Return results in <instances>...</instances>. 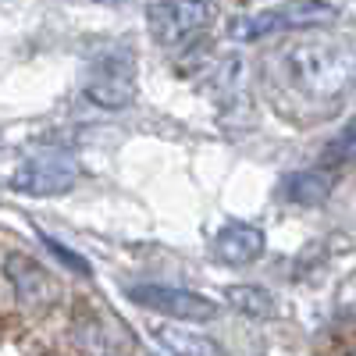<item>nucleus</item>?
<instances>
[{
	"label": "nucleus",
	"instance_id": "10",
	"mask_svg": "<svg viewBox=\"0 0 356 356\" xmlns=\"http://www.w3.org/2000/svg\"><path fill=\"white\" fill-rule=\"evenodd\" d=\"M157 339L171 356H218L214 342L200 332H189L186 324H157Z\"/></svg>",
	"mask_w": 356,
	"mask_h": 356
},
{
	"label": "nucleus",
	"instance_id": "6",
	"mask_svg": "<svg viewBox=\"0 0 356 356\" xmlns=\"http://www.w3.org/2000/svg\"><path fill=\"white\" fill-rule=\"evenodd\" d=\"M4 275L15 285L18 300L25 307H43V303H54L57 300V285L47 275V267H40L36 260H29L25 253H11L4 260Z\"/></svg>",
	"mask_w": 356,
	"mask_h": 356
},
{
	"label": "nucleus",
	"instance_id": "1",
	"mask_svg": "<svg viewBox=\"0 0 356 356\" xmlns=\"http://www.w3.org/2000/svg\"><path fill=\"white\" fill-rule=\"evenodd\" d=\"M285 82L307 100H335L349 86V54L324 36H307L282 54Z\"/></svg>",
	"mask_w": 356,
	"mask_h": 356
},
{
	"label": "nucleus",
	"instance_id": "11",
	"mask_svg": "<svg viewBox=\"0 0 356 356\" xmlns=\"http://www.w3.org/2000/svg\"><path fill=\"white\" fill-rule=\"evenodd\" d=\"M225 300L232 303V310H239L246 317H271L275 314V296L260 289V285H228L225 289Z\"/></svg>",
	"mask_w": 356,
	"mask_h": 356
},
{
	"label": "nucleus",
	"instance_id": "2",
	"mask_svg": "<svg viewBox=\"0 0 356 356\" xmlns=\"http://www.w3.org/2000/svg\"><path fill=\"white\" fill-rule=\"evenodd\" d=\"M75 182H79V161L68 154L33 157L11 175V189L22 196H61Z\"/></svg>",
	"mask_w": 356,
	"mask_h": 356
},
{
	"label": "nucleus",
	"instance_id": "3",
	"mask_svg": "<svg viewBox=\"0 0 356 356\" xmlns=\"http://www.w3.org/2000/svg\"><path fill=\"white\" fill-rule=\"evenodd\" d=\"M129 300L154 310V314H164V317H175V321H211L218 314V303L207 300L200 292H189V289H171V285H157V282H139V285H129Z\"/></svg>",
	"mask_w": 356,
	"mask_h": 356
},
{
	"label": "nucleus",
	"instance_id": "9",
	"mask_svg": "<svg viewBox=\"0 0 356 356\" xmlns=\"http://www.w3.org/2000/svg\"><path fill=\"white\" fill-rule=\"evenodd\" d=\"M250 68L239 54L225 57V61L218 65L214 72V89H218V100L225 111H250Z\"/></svg>",
	"mask_w": 356,
	"mask_h": 356
},
{
	"label": "nucleus",
	"instance_id": "4",
	"mask_svg": "<svg viewBox=\"0 0 356 356\" xmlns=\"http://www.w3.org/2000/svg\"><path fill=\"white\" fill-rule=\"evenodd\" d=\"M86 97L104 111H122L136 100V61L125 54H107L86 82Z\"/></svg>",
	"mask_w": 356,
	"mask_h": 356
},
{
	"label": "nucleus",
	"instance_id": "8",
	"mask_svg": "<svg viewBox=\"0 0 356 356\" xmlns=\"http://www.w3.org/2000/svg\"><path fill=\"white\" fill-rule=\"evenodd\" d=\"M332 189H335V175L324 168H303L282 178V196L296 207H317L332 196Z\"/></svg>",
	"mask_w": 356,
	"mask_h": 356
},
{
	"label": "nucleus",
	"instance_id": "7",
	"mask_svg": "<svg viewBox=\"0 0 356 356\" xmlns=\"http://www.w3.org/2000/svg\"><path fill=\"white\" fill-rule=\"evenodd\" d=\"M264 232L257 225H243V221H235V225H225L214 239H211V253L214 260L221 264H232V267H243V264H253L260 253H264Z\"/></svg>",
	"mask_w": 356,
	"mask_h": 356
},
{
	"label": "nucleus",
	"instance_id": "13",
	"mask_svg": "<svg viewBox=\"0 0 356 356\" xmlns=\"http://www.w3.org/2000/svg\"><path fill=\"white\" fill-rule=\"evenodd\" d=\"M349 150H353V129L346 125V132L339 136V146L335 150H328V161L335 164V161H349Z\"/></svg>",
	"mask_w": 356,
	"mask_h": 356
},
{
	"label": "nucleus",
	"instance_id": "5",
	"mask_svg": "<svg viewBox=\"0 0 356 356\" xmlns=\"http://www.w3.org/2000/svg\"><path fill=\"white\" fill-rule=\"evenodd\" d=\"M211 15H214L211 4H150L146 8L154 36L164 47H175V43L189 40L193 33H200V29L211 22Z\"/></svg>",
	"mask_w": 356,
	"mask_h": 356
},
{
	"label": "nucleus",
	"instance_id": "12",
	"mask_svg": "<svg viewBox=\"0 0 356 356\" xmlns=\"http://www.w3.org/2000/svg\"><path fill=\"white\" fill-rule=\"evenodd\" d=\"M43 246L50 250V253H57V260H65L72 271H79V275H89V264L75 253V250H68L65 243H57V239H50V235H43Z\"/></svg>",
	"mask_w": 356,
	"mask_h": 356
}]
</instances>
